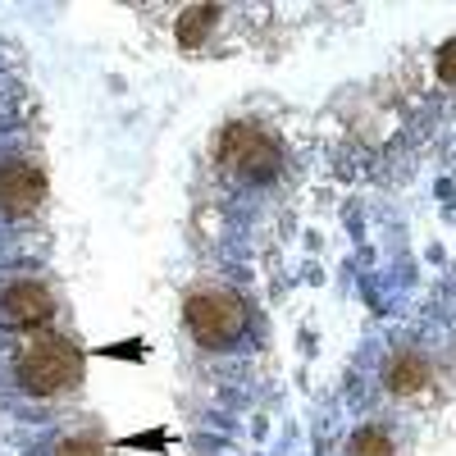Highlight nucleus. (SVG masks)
I'll return each mask as SVG.
<instances>
[{
    "instance_id": "f257e3e1",
    "label": "nucleus",
    "mask_w": 456,
    "mask_h": 456,
    "mask_svg": "<svg viewBox=\"0 0 456 456\" xmlns=\"http://www.w3.org/2000/svg\"><path fill=\"white\" fill-rule=\"evenodd\" d=\"M19 384L32 397H60L83 384V352L69 338H37L19 356Z\"/></svg>"
},
{
    "instance_id": "f03ea898",
    "label": "nucleus",
    "mask_w": 456,
    "mask_h": 456,
    "mask_svg": "<svg viewBox=\"0 0 456 456\" xmlns=\"http://www.w3.org/2000/svg\"><path fill=\"white\" fill-rule=\"evenodd\" d=\"M242 324H247V311L233 292L206 288V292L187 297V329H192V338L206 342V347H224L228 338L242 333Z\"/></svg>"
},
{
    "instance_id": "9d476101",
    "label": "nucleus",
    "mask_w": 456,
    "mask_h": 456,
    "mask_svg": "<svg viewBox=\"0 0 456 456\" xmlns=\"http://www.w3.org/2000/svg\"><path fill=\"white\" fill-rule=\"evenodd\" d=\"M55 456H105L92 438H64L60 447H55Z\"/></svg>"
},
{
    "instance_id": "0eeeda50",
    "label": "nucleus",
    "mask_w": 456,
    "mask_h": 456,
    "mask_svg": "<svg viewBox=\"0 0 456 456\" xmlns=\"http://www.w3.org/2000/svg\"><path fill=\"white\" fill-rule=\"evenodd\" d=\"M215 5H197V10H183V19H178V46L183 51H197L201 42H206V32L215 28Z\"/></svg>"
},
{
    "instance_id": "20e7f679",
    "label": "nucleus",
    "mask_w": 456,
    "mask_h": 456,
    "mask_svg": "<svg viewBox=\"0 0 456 456\" xmlns=\"http://www.w3.org/2000/svg\"><path fill=\"white\" fill-rule=\"evenodd\" d=\"M46 201V174L28 160H0V215H32Z\"/></svg>"
},
{
    "instance_id": "1a4fd4ad",
    "label": "nucleus",
    "mask_w": 456,
    "mask_h": 456,
    "mask_svg": "<svg viewBox=\"0 0 456 456\" xmlns=\"http://www.w3.org/2000/svg\"><path fill=\"white\" fill-rule=\"evenodd\" d=\"M438 78H443L447 87H456V37L438 51Z\"/></svg>"
},
{
    "instance_id": "39448f33",
    "label": "nucleus",
    "mask_w": 456,
    "mask_h": 456,
    "mask_svg": "<svg viewBox=\"0 0 456 456\" xmlns=\"http://www.w3.org/2000/svg\"><path fill=\"white\" fill-rule=\"evenodd\" d=\"M55 315V301L42 283H14L10 292H0V324L10 329H37Z\"/></svg>"
},
{
    "instance_id": "423d86ee",
    "label": "nucleus",
    "mask_w": 456,
    "mask_h": 456,
    "mask_svg": "<svg viewBox=\"0 0 456 456\" xmlns=\"http://www.w3.org/2000/svg\"><path fill=\"white\" fill-rule=\"evenodd\" d=\"M425 384H429L425 356H411V352L393 356V365H388V388L393 393H415V388H425Z\"/></svg>"
},
{
    "instance_id": "6e6552de",
    "label": "nucleus",
    "mask_w": 456,
    "mask_h": 456,
    "mask_svg": "<svg viewBox=\"0 0 456 456\" xmlns=\"http://www.w3.org/2000/svg\"><path fill=\"white\" fill-rule=\"evenodd\" d=\"M352 456H393V443L384 429H361L352 443Z\"/></svg>"
},
{
    "instance_id": "7ed1b4c3",
    "label": "nucleus",
    "mask_w": 456,
    "mask_h": 456,
    "mask_svg": "<svg viewBox=\"0 0 456 456\" xmlns=\"http://www.w3.org/2000/svg\"><path fill=\"white\" fill-rule=\"evenodd\" d=\"M219 160L242 178H265L279 165V142L256 124H228L219 133Z\"/></svg>"
}]
</instances>
